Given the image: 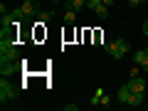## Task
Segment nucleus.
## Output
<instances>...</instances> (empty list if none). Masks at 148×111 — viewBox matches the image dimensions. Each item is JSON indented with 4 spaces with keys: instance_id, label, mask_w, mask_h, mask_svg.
Listing matches in <instances>:
<instances>
[{
    "instance_id": "obj_3",
    "label": "nucleus",
    "mask_w": 148,
    "mask_h": 111,
    "mask_svg": "<svg viewBox=\"0 0 148 111\" xmlns=\"http://www.w3.org/2000/svg\"><path fill=\"white\" fill-rule=\"evenodd\" d=\"M10 99H17V86L10 84V82L3 77V82H0V101L5 104V101H10Z\"/></svg>"
},
{
    "instance_id": "obj_2",
    "label": "nucleus",
    "mask_w": 148,
    "mask_h": 111,
    "mask_svg": "<svg viewBox=\"0 0 148 111\" xmlns=\"http://www.w3.org/2000/svg\"><path fill=\"white\" fill-rule=\"evenodd\" d=\"M20 52H17L15 42H8V40H0V62H8V59H17Z\"/></svg>"
},
{
    "instance_id": "obj_7",
    "label": "nucleus",
    "mask_w": 148,
    "mask_h": 111,
    "mask_svg": "<svg viewBox=\"0 0 148 111\" xmlns=\"http://www.w3.org/2000/svg\"><path fill=\"white\" fill-rule=\"evenodd\" d=\"M128 86H131V91H146V82L141 79V77H131V79H128Z\"/></svg>"
},
{
    "instance_id": "obj_23",
    "label": "nucleus",
    "mask_w": 148,
    "mask_h": 111,
    "mask_svg": "<svg viewBox=\"0 0 148 111\" xmlns=\"http://www.w3.org/2000/svg\"><path fill=\"white\" fill-rule=\"evenodd\" d=\"M141 3H146V0H141Z\"/></svg>"
},
{
    "instance_id": "obj_19",
    "label": "nucleus",
    "mask_w": 148,
    "mask_h": 111,
    "mask_svg": "<svg viewBox=\"0 0 148 111\" xmlns=\"http://www.w3.org/2000/svg\"><path fill=\"white\" fill-rule=\"evenodd\" d=\"M101 3H104V5H114V0H101Z\"/></svg>"
},
{
    "instance_id": "obj_1",
    "label": "nucleus",
    "mask_w": 148,
    "mask_h": 111,
    "mask_svg": "<svg viewBox=\"0 0 148 111\" xmlns=\"http://www.w3.org/2000/svg\"><path fill=\"white\" fill-rule=\"evenodd\" d=\"M104 49H106L114 59H123V57H126V52H128V45L123 42V40H114V42L104 45Z\"/></svg>"
},
{
    "instance_id": "obj_6",
    "label": "nucleus",
    "mask_w": 148,
    "mask_h": 111,
    "mask_svg": "<svg viewBox=\"0 0 148 111\" xmlns=\"http://www.w3.org/2000/svg\"><path fill=\"white\" fill-rule=\"evenodd\" d=\"M133 62H136L143 72H148V54H146V49H138V52L133 54Z\"/></svg>"
},
{
    "instance_id": "obj_18",
    "label": "nucleus",
    "mask_w": 148,
    "mask_h": 111,
    "mask_svg": "<svg viewBox=\"0 0 148 111\" xmlns=\"http://www.w3.org/2000/svg\"><path fill=\"white\" fill-rule=\"evenodd\" d=\"M143 35H146V37H148V20H146V22H143Z\"/></svg>"
},
{
    "instance_id": "obj_9",
    "label": "nucleus",
    "mask_w": 148,
    "mask_h": 111,
    "mask_svg": "<svg viewBox=\"0 0 148 111\" xmlns=\"http://www.w3.org/2000/svg\"><path fill=\"white\" fill-rule=\"evenodd\" d=\"M74 20H77V10L67 8V10H64V22H67V25H74Z\"/></svg>"
},
{
    "instance_id": "obj_16",
    "label": "nucleus",
    "mask_w": 148,
    "mask_h": 111,
    "mask_svg": "<svg viewBox=\"0 0 148 111\" xmlns=\"http://www.w3.org/2000/svg\"><path fill=\"white\" fill-rule=\"evenodd\" d=\"M64 109H67V111H77L79 106H77V104H64Z\"/></svg>"
},
{
    "instance_id": "obj_11",
    "label": "nucleus",
    "mask_w": 148,
    "mask_h": 111,
    "mask_svg": "<svg viewBox=\"0 0 148 111\" xmlns=\"http://www.w3.org/2000/svg\"><path fill=\"white\" fill-rule=\"evenodd\" d=\"M96 17H101V20H106V17H109V5H104V3H101L99 8H96Z\"/></svg>"
},
{
    "instance_id": "obj_5",
    "label": "nucleus",
    "mask_w": 148,
    "mask_h": 111,
    "mask_svg": "<svg viewBox=\"0 0 148 111\" xmlns=\"http://www.w3.org/2000/svg\"><path fill=\"white\" fill-rule=\"evenodd\" d=\"M20 10H22V15L25 17H32V15H40V5H37L35 0H25L20 5Z\"/></svg>"
},
{
    "instance_id": "obj_13",
    "label": "nucleus",
    "mask_w": 148,
    "mask_h": 111,
    "mask_svg": "<svg viewBox=\"0 0 148 111\" xmlns=\"http://www.w3.org/2000/svg\"><path fill=\"white\" fill-rule=\"evenodd\" d=\"M101 96H104V89H96V91H94V96H91V104L99 106V104H101Z\"/></svg>"
},
{
    "instance_id": "obj_22",
    "label": "nucleus",
    "mask_w": 148,
    "mask_h": 111,
    "mask_svg": "<svg viewBox=\"0 0 148 111\" xmlns=\"http://www.w3.org/2000/svg\"><path fill=\"white\" fill-rule=\"evenodd\" d=\"M146 54H148V47H146Z\"/></svg>"
},
{
    "instance_id": "obj_17",
    "label": "nucleus",
    "mask_w": 148,
    "mask_h": 111,
    "mask_svg": "<svg viewBox=\"0 0 148 111\" xmlns=\"http://www.w3.org/2000/svg\"><path fill=\"white\" fill-rule=\"evenodd\" d=\"M128 5H131V8H138V5H143V3H141V0H128Z\"/></svg>"
},
{
    "instance_id": "obj_8",
    "label": "nucleus",
    "mask_w": 148,
    "mask_h": 111,
    "mask_svg": "<svg viewBox=\"0 0 148 111\" xmlns=\"http://www.w3.org/2000/svg\"><path fill=\"white\" fill-rule=\"evenodd\" d=\"M131 94H133V91H131V86H128V84H123L121 86V89H119V101H121V104H128V101H131Z\"/></svg>"
},
{
    "instance_id": "obj_12",
    "label": "nucleus",
    "mask_w": 148,
    "mask_h": 111,
    "mask_svg": "<svg viewBox=\"0 0 148 111\" xmlns=\"http://www.w3.org/2000/svg\"><path fill=\"white\" fill-rule=\"evenodd\" d=\"M141 101H143V94H141V91H133V94H131V101H128V106H141Z\"/></svg>"
},
{
    "instance_id": "obj_4",
    "label": "nucleus",
    "mask_w": 148,
    "mask_h": 111,
    "mask_svg": "<svg viewBox=\"0 0 148 111\" xmlns=\"http://www.w3.org/2000/svg\"><path fill=\"white\" fill-rule=\"evenodd\" d=\"M20 72V64H17V59H8V62H0V74L3 77H10V74Z\"/></svg>"
},
{
    "instance_id": "obj_10",
    "label": "nucleus",
    "mask_w": 148,
    "mask_h": 111,
    "mask_svg": "<svg viewBox=\"0 0 148 111\" xmlns=\"http://www.w3.org/2000/svg\"><path fill=\"white\" fill-rule=\"evenodd\" d=\"M86 3H89V0H72V3H69V8H72V10H77V12H82L86 8Z\"/></svg>"
},
{
    "instance_id": "obj_15",
    "label": "nucleus",
    "mask_w": 148,
    "mask_h": 111,
    "mask_svg": "<svg viewBox=\"0 0 148 111\" xmlns=\"http://www.w3.org/2000/svg\"><path fill=\"white\" fill-rule=\"evenodd\" d=\"M99 106H104V109H109V106H111V99H109V96L104 94V96H101V104H99Z\"/></svg>"
},
{
    "instance_id": "obj_14",
    "label": "nucleus",
    "mask_w": 148,
    "mask_h": 111,
    "mask_svg": "<svg viewBox=\"0 0 148 111\" xmlns=\"http://www.w3.org/2000/svg\"><path fill=\"white\" fill-rule=\"evenodd\" d=\"M52 17H54V12H52V10H47V12L42 10V12H40V22H49Z\"/></svg>"
},
{
    "instance_id": "obj_21",
    "label": "nucleus",
    "mask_w": 148,
    "mask_h": 111,
    "mask_svg": "<svg viewBox=\"0 0 148 111\" xmlns=\"http://www.w3.org/2000/svg\"><path fill=\"white\" fill-rule=\"evenodd\" d=\"M52 3H59V0H52Z\"/></svg>"
},
{
    "instance_id": "obj_20",
    "label": "nucleus",
    "mask_w": 148,
    "mask_h": 111,
    "mask_svg": "<svg viewBox=\"0 0 148 111\" xmlns=\"http://www.w3.org/2000/svg\"><path fill=\"white\" fill-rule=\"evenodd\" d=\"M64 3H67V5H69V3H72V0H64Z\"/></svg>"
}]
</instances>
